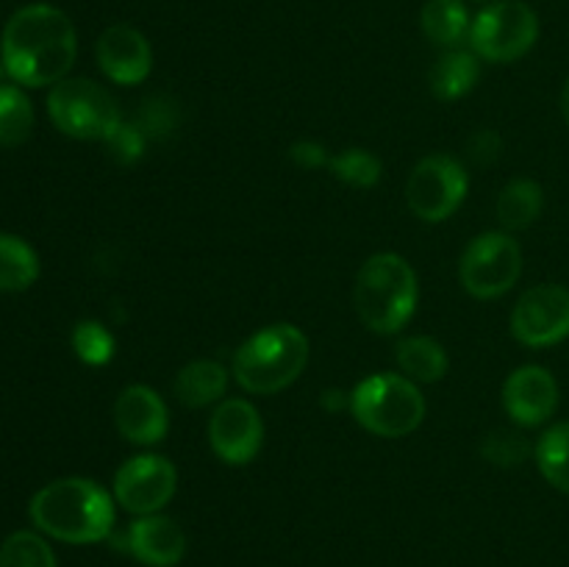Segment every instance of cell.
Here are the masks:
<instances>
[{"mask_svg":"<svg viewBox=\"0 0 569 567\" xmlns=\"http://www.w3.org/2000/svg\"><path fill=\"white\" fill-rule=\"evenodd\" d=\"M500 148H503V142H500V137L495 131H478L476 137L470 139V159L476 161V165H492L495 159L500 156Z\"/></svg>","mask_w":569,"mask_h":567,"instance_id":"32","label":"cell"},{"mask_svg":"<svg viewBox=\"0 0 569 567\" xmlns=\"http://www.w3.org/2000/svg\"><path fill=\"white\" fill-rule=\"evenodd\" d=\"M209 445L226 465H250L264 445V422L259 409L244 398L220 400L209 420Z\"/></svg>","mask_w":569,"mask_h":567,"instance_id":"12","label":"cell"},{"mask_svg":"<svg viewBox=\"0 0 569 567\" xmlns=\"http://www.w3.org/2000/svg\"><path fill=\"white\" fill-rule=\"evenodd\" d=\"M561 115H565V120L569 126V78H567L565 89H561Z\"/></svg>","mask_w":569,"mask_h":567,"instance_id":"33","label":"cell"},{"mask_svg":"<svg viewBox=\"0 0 569 567\" xmlns=\"http://www.w3.org/2000/svg\"><path fill=\"white\" fill-rule=\"evenodd\" d=\"M545 206V192L531 178H515L498 195V220L506 231H526L539 220Z\"/></svg>","mask_w":569,"mask_h":567,"instance_id":"21","label":"cell"},{"mask_svg":"<svg viewBox=\"0 0 569 567\" xmlns=\"http://www.w3.org/2000/svg\"><path fill=\"white\" fill-rule=\"evenodd\" d=\"M478 3H483V0H478Z\"/></svg>","mask_w":569,"mask_h":567,"instance_id":"34","label":"cell"},{"mask_svg":"<svg viewBox=\"0 0 569 567\" xmlns=\"http://www.w3.org/2000/svg\"><path fill=\"white\" fill-rule=\"evenodd\" d=\"M470 48L478 59L511 64L522 59L539 39V17L522 0H495L478 11L470 26Z\"/></svg>","mask_w":569,"mask_h":567,"instance_id":"7","label":"cell"},{"mask_svg":"<svg viewBox=\"0 0 569 567\" xmlns=\"http://www.w3.org/2000/svg\"><path fill=\"white\" fill-rule=\"evenodd\" d=\"M470 11L465 0H428L420 11V28L439 48H459L470 37Z\"/></svg>","mask_w":569,"mask_h":567,"instance_id":"20","label":"cell"},{"mask_svg":"<svg viewBox=\"0 0 569 567\" xmlns=\"http://www.w3.org/2000/svg\"><path fill=\"white\" fill-rule=\"evenodd\" d=\"M144 142H148V137L142 133V128L137 122L122 120L117 131L106 139V148L114 156L117 165H137L144 153Z\"/></svg>","mask_w":569,"mask_h":567,"instance_id":"29","label":"cell"},{"mask_svg":"<svg viewBox=\"0 0 569 567\" xmlns=\"http://www.w3.org/2000/svg\"><path fill=\"white\" fill-rule=\"evenodd\" d=\"M78 56L70 17L50 3L17 9L0 33V64L20 87H53L64 81Z\"/></svg>","mask_w":569,"mask_h":567,"instance_id":"1","label":"cell"},{"mask_svg":"<svg viewBox=\"0 0 569 567\" xmlns=\"http://www.w3.org/2000/svg\"><path fill=\"white\" fill-rule=\"evenodd\" d=\"M400 372L415 384H437L448 376V354L433 337H403L395 348Z\"/></svg>","mask_w":569,"mask_h":567,"instance_id":"19","label":"cell"},{"mask_svg":"<svg viewBox=\"0 0 569 567\" xmlns=\"http://www.w3.org/2000/svg\"><path fill=\"white\" fill-rule=\"evenodd\" d=\"M0 567H56V554L37 531H14L0 545Z\"/></svg>","mask_w":569,"mask_h":567,"instance_id":"25","label":"cell"},{"mask_svg":"<svg viewBox=\"0 0 569 567\" xmlns=\"http://www.w3.org/2000/svg\"><path fill=\"white\" fill-rule=\"evenodd\" d=\"M503 409L517 426L537 428L559 409V384L542 365H522L503 381Z\"/></svg>","mask_w":569,"mask_h":567,"instance_id":"14","label":"cell"},{"mask_svg":"<svg viewBox=\"0 0 569 567\" xmlns=\"http://www.w3.org/2000/svg\"><path fill=\"white\" fill-rule=\"evenodd\" d=\"M94 56H98V67L103 70V76L120 87H137V83L148 81V76L153 72V48H150L148 37L126 22L109 26L100 33Z\"/></svg>","mask_w":569,"mask_h":567,"instance_id":"13","label":"cell"},{"mask_svg":"<svg viewBox=\"0 0 569 567\" xmlns=\"http://www.w3.org/2000/svg\"><path fill=\"white\" fill-rule=\"evenodd\" d=\"M470 178L453 156L433 153L417 161L406 183V203L422 222H442L465 203Z\"/></svg>","mask_w":569,"mask_h":567,"instance_id":"9","label":"cell"},{"mask_svg":"<svg viewBox=\"0 0 569 567\" xmlns=\"http://www.w3.org/2000/svg\"><path fill=\"white\" fill-rule=\"evenodd\" d=\"M33 106L17 83H0V148H20L33 131Z\"/></svg>","mask_w":569,"mask_h":567,"instance_id":"24","label":"cell"},{"mask_svg":"<svg viewBox=\"0 0 569 567\" xmlns=\"http://www.w3.org/2000/svg\"><path fill=\"white\" fill-rule=\"evenodd\" d=\"M328 170L339 178L342 183L356 189H370L381 181V159L376 153H370L367 148H348L342 153L331 156L328 161Z\"/></svg>","mask_w":569,"mask_h":567,"instance_id":"26","label":"cell"},{"mask_svg":"<svg viewBox=\"0 0 569 567\" xmlns=\"http://www.w3.org/2000/svg\"><path fill=\"white\" fill-rule=\"evenodd\" d=\"M172 103H164L161 98H150L144 103V109L139 111V120L137 126L142 128L144 137H161L172 128Z\"/></svg>","mask_w":569,"mask_h":567,"instance_id":"30","label":"cell"},{"mask_svg":"<svg viewBox=\"0 0 569 567\" xmlns=\"http://www.w3.org/2000/svg\"><path fill=\"white\" fill-rule=\"evenodd\" d=\"M522 272V250L509 231L478 233L459 261V281L472 298L495 300L509 292Z\"/></svg>","mask_w":569,"mask_h":567,"instance_id":"8","label":"cell"},{"mask_svg":"<svg viewBox=\"0 0 569 567\" xmlns=\"http://www.w3.org/2000/svg\"><path fill=\"white\" fill-rule=\"evenodd\" d=\"M28 515L39 531L59 543L92 545L111 537L114 498L92 478H56L37 489Z\"/></svg>","mask_w":569,"mask_h":567,"instance_id":"2","label":"cell"},{"mask_svg":"<svg viewBox=\"0 0 569 567\" xmlns=\"http://www.w3.org/2000/svg\"><path fill=\"white\" fill-rule=\"evenodd\" d=\"M289 159L298 167H303V170H320V167H328L331 156H328V150L322 148L320 142L300 139V142H295L292 148H289Z\"/></svg>","mask_w":569,"mask_h":567,"instance_id":"31","label":"cell"},{"mask_svg":"<svg viewBox=\"0 0 569 567\" xmlns=\"http://www.w3.org/2000/svg\"><path fill=\"white\" fill-rule=\"evenodd\" d=\"M348 409L365 431L383 439L409 437L426 420L420 384L406 378L403 372H378L356 384Z\"/></svg>","mask_w":569,"mask_h":567,"instance_id":"5","label":"cell"},{"mask_svg":"<svg viewBox=\"0 0 569 567\" xmlns=\"http://www.w3.org/2000/svg\"><path fill=\"white\" fill-rule=\"evenodd\" d=\"M72 350L89 367H103L114 359V337L98 320H81L72 328Z\"/></svg>","mask_w":569,"mask_h":567,"instance_id":"27","label":"cell"},{"mask_svg":"<svg viewBox=\"0 0 569 567\" xmlns=\"http://www.w3.org/2000/svg\"><path fill=\"white\" fill-rule=\"evenodd\" d=\"M126 554L148 567H176L187 556V534L172 517L142 515L114 539Z\"/></svg>","mask_w":569,"mask_h":567,"instance_id":"15","label":"cell"},{"mask_svg":"<svg viewBox=\"0 0 569 567\" xmlns=\"http://www.w3.org/2000/svg\"><path fill=\"white\" fill-rule=\"evenodd\" d=\"M420 300L417 272L403 256L376 253L359 267L353 306L361 322L376 334H398L415 317Z\"/></svg>","mask_w":569,"mask_h":567,"instance_id":"4","label":"cell"},{"mask_svg":"<svg viewBox=\"0 0 569 567\" xmlns=\"http://www.w3.org/2000/svg\"><path fill=\"white\" fill-rule=\"evenodd\" d=\"M172 389L187 409H203L222 400L228 389V370L214 359H194L178 370Z\"/></svg>","mask_w":569,"mask_h":567,"instance_id":"17","label":"cell"},{"mask_svg":"<svg viewBox=\"0 0 569 567\" xmlns=\"http://www.w3.org/2000/svg\"><path fill=\"white\" fill-rule=\"evenodd\" d=\"M511 334L526 348H550L569 337V289L539 284L522 292L511 309Z\"/></svg>","mask_w":569,"mask_h":567,"instance_id":"10","label":"cell"},{"mask_svg":"<svg viewBox=\"0 0 569 567\" xmlns=\"http://www.w3.org/2000/svg\"><path fill=\"white\" fill-rule=\"evenodd\" d=\"M114 426L128 442L159 445L170 431V409L156 389L131 384L114 400Z\"/></svg>","mask_w":569,"mask_h":567,"instance_id":"16","label":"cell"},{"mask_svg":"<svg viewBox=\"0 0 569 567\" xmlns=\"http://www.w3.org/2000/svg\"><path fill=\"white\" fill-rule=\"evenodd\" d=\"M533 459L545 481L569 495V422H556L539 437Z\"/></svg>","mask_w":569,"mask_h":567,"instance_id":"23","label":"cell"},{"mask_svg":"<svg viewBox=\"0 0 569 567\" xmlns=\"http://www.w3.org/2000/svg\"><path fill=\"white\" fill-rule=\"evenodd\" d=\"M481 454L483 459L498 467H517L531 456V445L522 434L509 431V428H495L489 437H483Z\"/></svg>","mask_w":569,"mask_h":567,"instance_id":"28","label":"cell"},{"mask_svg":"<svg viewBox=\"0 0 569 567\" xmlns=\"http://www.w3.org/2000/svg\"><path fill=\"white\" fill-rule=\"evenodd\" d=\"M39 278V256L14 233H0V292H26Z\"/></svg>","mask_w":569,"mask_h":567,"instance_id":"22","label":"cell"},{"mask_svg":"<svg viewBox=\"0 0 569 567\" xmlns=\"http://www.w3.org/2000/svg\"><path fill=\"white\" fill-rule=\"evenodd\" d=\"M178 470L170 459L142 454L128 459L114 476V500L131 515H156L172 500Z\"/></svg>","mask_w":569,"mask_h":567,"instance_id":"11","label":"cell"},{"mask_svg":"<svg viewBox=\"0 0 569 567\" xmlns=\"http://www.w3.org/2000/svg\"><path fill=\"white\" fill-rule=\"evenodd\" d=\"M309 365V337L292 322H272L244 339L233 354V381L250 395H276L292 387Z\"/></svg>","mask_w":569,"mask_h":567,"instance_id":"3","label":"cell"},{"mask_svg":"<svg viewBox=\"0 0 569 567\" xmlns=\"http://www.w3.org/2000/svg\"><path fill=\"white\" fill-rule=\"evenodd\" d=\"M48 115L61 133L106 142L122 122L114 94L89 78H64L48 94Z\"/></svg>","mask_w":569,"mask_h":567,"instance_id":"6","label":"cell"},{"mask_svg":"<svg viewBox=\"0 0 569 567\" xmlns=\"http://www.w3.org/2000/svg\"><path fill=\"white\" fill-rule=\"evenodd\" d=\"M478 78H481V61L472 50L450 48L448 53L439 56L431 67V76H428V83H431V92L437 100H459L465 94H470L476 89Z\"/></svg>","mask_w":569,"mask_h":567,"instance_id":"18","label":"cell"}]
</instances>
